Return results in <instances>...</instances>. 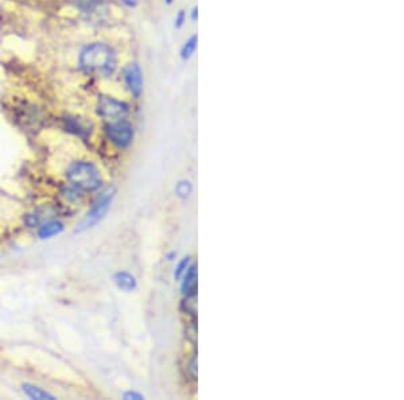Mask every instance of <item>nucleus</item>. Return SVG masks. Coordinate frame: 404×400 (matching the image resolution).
<instances>
[{
	"label": "nucleus",
	"instance_id": "obj_16",
	"mask_svg": "<svg viewBox=\"0 0 404 400\" xmlns=\"http://www.w3.org/2000/svg\"><path fill=\"white\" fill-rule=\"evenodd\" d=\"M124 399L142 400L144 399V397H143V395H140V394H138V392H132V391H129V392L124 394Z\"/></svg>",
	"mask_w": 404,
	"mask_h": 400
},
{
	"label": "nucleus",
	"instance_id": "obj_6",
	"mask_svg": "<svg viewBox=\"0 0 404 400\" xmlns=\"http://www.w3.org/2000/svg\"><path fill=\"white\" fill-rule=\"evenodd\" d=\"M123 80L124 84L128 89V92L135 97V99H139L143 93V75H142V69L138 64L132 62V64H128L124 71H123Z\"/></svg>",
	"mask_w": 404,
	"mask_h": 400
},
{
	"label": "nucleus",
	"instance_id": "obj_9",
	"mask_svg": "<svg viewBox=\"0 0 404 400\" xmlns=\"http://www.w3.org/2000/svg\"><path fill=\"white\" fill-rule=\"evenodd\" d=\"M64 229V225L58 221H49V223H45L43 225H40V231H38V235H40V239H50L55 235H60Z\"/></svg>",
	"mask_w": 404,
	"mask_h": 400
},
{
	"label": "nucleus",
	"instance_id": "obj_11",
	"mask_svg": "<svg viewBox=\"0 0 404 400\" xmlns=\"http://www.w3.org/2000/svg\"><path fill=\"white\" fill-rule=\"evenodd\" d=\"M23 391H25V394H26L29 398H31V399H54L53 395H50L49 392L40 390V388L36 387V386H31V384H25V386H23Z\"/></svg>",
	"mask_w": 404,
	"mask_h": 400
},
{
	"label": "nucleus",
	"instance_id": "obj_13",
	"mask_svg": "<svg viewBox=\"0 0 404 400\" xmlns=\"http://www.w3.org/2000/svg\"><path fill=\"white\" fill-rule=\"evenodd\" d=\"M193 193V185L190 181H186V179H182L179 181L177 185H175V195L182 199V200H186L190 197V195Z\"/></svg>",
	"mask_w": 404,
	"mask_h": 400
},
{
	"label": "nucleus",
	"instance_id": "obj_2",
	"mask_svg": "<svg viewBox=\"0 0 404 400\" xmlns=\"http://www.w3.org/2000/svg\"><path fill=\"white\" fill-rule=\"evenodd\" d=\"M66 177L69 182L79 190L82 192H93L97 190L103 184V177L99 167L86 160L75 162L66 171Z\"/></svg>",
	"mask_w": 404,
	"mask_h": 400
},
{
	"label": "nucleus",
	"instance_id": "obj_8",
	"mask_svg": "<svg viewBox=\"0 0 404 400\" xmlns=\"http://www.w3.org/2000/svg\"><path fill=\"white\" fill-rule=\"evenodd\" d=\"M114 280H115L116 286L125 292H131L138 287V282L135 279V277L127 271H121V273L115 274Z\"/></svg>",
	"mask_w": 404,
	"mask_h": 400
},
{
	"label": "nucleus",
	"instance_id": "obj_19",
	"mask_svg": "<svg viewBox=\"0 0 404 400\" xmlns=\"http://www.w3.org/2000/svg\"><path fill=\"white\" fill-rule=\"evenodd\" d=\"M166 3H167V4H171V3H173V0H166Z\"/></svg>",
	"mask_w": 404,
	"mask_h": 400
},
{
	"label": "nucleus",
	"instance_id": "obj_5",
	"mask_svg": "<svg viewBox=\"0 0 404 400\" xmlns=\"http://www.w3.org/2000/svg\"><path fill=\"white\" fill-rule=\"evenodd\" d=\"M105 132L108 139L119 149H127L134 142V127L127 121H115L108 124Z\"/></svg>",
	"mask_w": 404,
	"mask_h": 400
},
{
	"label": "nucleus",
	"instance_id": "obj_4",
	"mask_svg": "<svg viewBox=\"0 0 404 400\" xmlns=\"http://www.w3.org/2000/svg\"><path fill=\"white\" fill-rule=\"evenodd\" d=\"M129 108L128 104L110 96H100L97 101V115L103 121L115 123L124 121Z\"/></svg>",
	"mask_w": 404,
	"mask_h": 400
},
{
	"label": "nucleus",
	"instance_id": "obj_12",
	"mask_svg": "<svg viewBox=\"0 0 404 400\" xmlns=\"http://www.w3.org/2000/svg\"><path fill=\"white\" fill-rule=\"evenodd\" d=\"M197 43H199V37L192 36L189 40H186L181 49V58L182 60H190L193 54L197 50Z\"/></svg>",
	"mask_w": 404,
	"mask_h": 400
},
{
	"label": "nucleus",
	"instance_id": "obj_1",
	"mask_svg": "<svg viewBox=\"0 0 404 400\" xmlns=\"http://www.w3.org/2000/svg\"><path fill=\"white\" fill-rule=\"evenodd\" d=\"M118 65L115 50L103 42H94L82 49L80 66L86 73L111 76Z\"/></svg>",
	"mask_w": 404,
	"mask_h": 400
},
{
	"label": "nucleus",
	"instance_id": "obj_10",
	"mask_svg": "<svg viewBox=\"0 0 404 400\" xmlns=\"http://www.w3.org/2000/svg\"><path fill=\"white\" fill-rule=\"evenodd\" d=\"M68 129L73 131L80 136H86L88 134H90V123L77 118L68 119Z\"/></svg>",
	"mask_w": 404,
	"mask_h": 400
},
{
	"label": "nucleus",
	"instance_id": "obj_14",
	"mask_svg": "<svg viewBox=\"0 0 404 400\" xmlns=\"http://www.w3.org/2000/svg\"><path fill=\"white\" fill-rule=\"evenodd\" d=\"M189 266H190V256H186L177 264L175 271H174V278L177 280L181 279L184 277V274L186 273V270L189 268Z\"/></svg>",
	"mask_w": 404,
	"mask_h": 400
},
{
	"label": "nucleus",
	"instance_id": "obj_18",
	"mask_svg": "<svg viewBox=\"0 0 404 400\" xmlns=\"http://www.w3.org/2000/svg\"><path fill=\"white\" fill-rule=\"evenodd\" d=\"M190 19H192L193 22H197V19H199V8H197V7H193L192 14H190Z\"/></svg>",
	"mask_w": 404,
	"mask_h": 400
},
{
	"label": "nucleus",
	"instance_id": "obj_17",
	"mask_svg": "<svg viewBox=\"0 0 404 400\" xmlns=\"http://www.w3.org/2000/svg\"><path fill=\"white\" fill-rule=\"evenodd\" d=\"M127 7H129V8H134V7H136L138 5V3H139V0H121Z\"/></svg>",
	"mask_w": 404,
	"mask_h": 400
},
{
	"label": "nucleus",
	"instance_id": "obj_15",
	"mask_svg": "<svg viewBox=\"0 0 404 400\" xmlns=\"http://www.w3.org/2000/svg\"><path fill=\"white\" fill-rule=\"evenodd\" d=\"M185 23H186V12L184 10H179L174 18V26L175 29H181Z\"/></svg>",
	"mask_w": 404,
	"mask_h": 400
},
{
	"label": "nucleus",
	"instance_id": "obj_3",
	"mask_svg": "<svg viewBox=\"0 0 404 400\" xmlns=\"http://www.w3.org/2000/svg\"><path fill=\"white\" fill-rule=\"evenodd\" d=\"M114 199H115V188H110L104 193H101L100 197L94 202V205L92 206V209L88 212L86 217L82 220L79 231L81 232L84 229H88L96 225L107 214Z\"/></svg>",
	"mask_w": 404,
	"mask_h": 400
},
{
	"label": "nucleus",
	"instance_id": "obj_7",
	"mask_svg": "<svg viewBox=\"0 0 404 400\" xmlns=\"http://www.w3.org/2000/svg\"><path fill=\"white\" fill-rule=\"evenodd\" d=\"M181 279H182V284H181L182 294L188 298L194 297L197 290V267L190 264Z\"/></svg>",
	"mask_w": 404,
	"mask_h": 400
}]
</instances>
